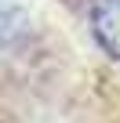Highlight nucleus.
<instances>
[{
  "label": "nucleus",
  "mask_w": 120,
  "mask_h": 123,
  "mask_svg": "<svg viewBox=\"0 0 120 123\" xmlns=\"http://www.w3.org/2000/svg\"><path fill=\"white\" fill-rule=\"evenodd\" d=\"M91 29L98 36V43L120 58V0H98L91 11Z\"/></svg>",
  "instance_id": "nucleus-1"
}]
</instances>
